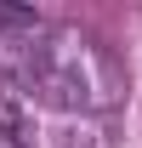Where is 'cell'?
<instances>
[{"label":"cell","instance_id":"cell-1","mask_svg":"<svg viewBox=\"0 0 142 148\" xmlns=\"http://www.w3.org/2000/svg\"><path fill=\"white\" fill-rule=\"evenodd\" d=\"M0 80L63 114H102L119 97V63L85 29L51 23L34 6H0Z\"/></svg>","mask_w":142,"mask_h":148},{"label":"cell","instance_id":"cell-2","mask_svg":"<svg viewBox=\"0 0 142 148\" xmlns=\"http://www.w3.org/2000/svg\"><path fill=\"white\" fill-rule=\"evenodd\" d=\"M0 148H29V131L12 108H0Z\"/></svg>","mask_w":142,"mask_h":148}]
</instances>
